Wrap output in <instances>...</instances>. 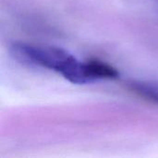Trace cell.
<instances>
[{"instance_id": "cell-1", "label": "cell", "mask_w": 158, "mask_h": 158, "mask_svg": "<svg viewBox=\"0 0 158 158\" xmlns=\"http://www.w3.org/2000/svg\"><path fill=\"white\" fill-rule=\"evenodd\" d=\"M10 54L23 64L55 70L61 73L66 80L78 84L81 62L60 47L16 42L10 46Z\"/></svg>"}, {"instance_id": "cell-2", "label": "cell", "mask_w": 158, "mask_h": 158, "mask_svg": "<svg viewBox=\"0 0 158 158\" xmlns=\"http://www.w3.org/2000/svg\"><path fill=\"white\" fill-rule=\"evenodd\" d=\"M119 77L118 70L113 66L99 60L81 62V84L93 82L98 80H114Z\"/></svg>"}, {"instance_id": "cell-3", "label": "cell", "mask_w": 158, "mask_h": 158, "mask_svg": "<svg viewBox=\"0 0 158 158\" xmlns=\"http://www.w3.org/2000/svg\"><path fill=\"white\" fill-rule=\"evenodd\" d=\"M129 85L137 94L158 103V81H132Z\"/></svg>"}]
</instances>
